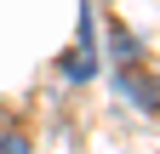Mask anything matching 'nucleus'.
I'll return each instance as SVG.
<instances>
[{
  "mask_svg": "<svg viewBox=\"0 0 160 154\" xmlns=\"http://www.w3.org/2000/svg\"><path fill=\"white\" fill-rule=\"evenodd\" d=\"M0 154H29V137L12 131V126H0Z\"/></svg>",
  "mask_w": 160,
  "mask_h": 154,
  "instance_id": "f257e3e1",
  "label": "nucleus"
},
{
  "mask_svg": "<svg viewBox=\"0 0 160 154\" xmlns=\"http://www.w3.org/2000/svg\"><path fill=\"white\" fill-rule=\"evenodd\" d=\"M132 57H137V40L132 34H114V63H132Z\"/></svg>",
  "mask_w": 160,
  "mask_h": 154,
  "instance_id": "f03ea898",
  "label": "nucleus"
},
{
  "mask_svg": "<svg viewBox=\"0 0 160 154\" xmlns=\"http://www.w3.org/2000/svg\"><path fill=\"white\" fill-rule=\"evenodd\" d=\"M143 97H149V103H154V97H160V74H154V86H149V91H143Z\"/></svg>",
  "mask_w": 160,
  "mask_h": 154,
  "instance_id": "7ed1b4c3",
  "label": "nucleus"
},
{
  "mask_svg": "<svg viewBox=\"0 0 160 154\" xmlns=\"http://www.w3.org/2000/svg\"><path fill=\"white\" fill-rule=\"evenodd\" d=\"M0 126H12V108H6V103H0Z\"/></svg>",
  "mask_w": 160,
  "mask_h": 154,
  "instance_id": "20e7f679",
  "label": "nucleus"
}]
</instances>
